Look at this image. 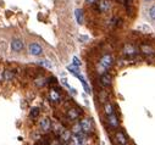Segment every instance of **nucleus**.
Masks as SVG:
<instances>
[{
	"label": "nucleus",
	"instance_id": "1",
	"mask_svg": "<svg viewBox=\"0 0 155 145\" xmlns=\"http://www.w3.org/2000/svg\"><path fill=\"white\" fill-rule=\"evenodd\" d=\"M112 64H114V57H112V55L105 54L104 56H102V59L99 60V65H98L99 72H100V73H105V72L112 66Z\"/></svg>",
	"mask_w": 155,
	"mask_h": 145
},
{
	"label": "nucleus",
	"instance_id": "2",
	"mask_svg": "<svg viewBox=\"0 0 155 145\" xmlns=\"http://www.w3.org/2000/svg\"><path fill=\"white\" fill-rule=\"evenodd\" d=\"M79 126H81V128H82V132L84 134H90V133H93V130H94L93 121L90 118H87V117L83 118V120H81Z\"/></svg>",
	"mask_w": 155,
	"mask_h": 145
},
{
	"label": "nucleus",
	"instance_id": "3",
	"mask_svg": "<svg viewBox=\"0 0 155 145\" xmlns=\"http://www.w3.org/2000/svg\"><path fill=\"white\" fill-rule=\"evenodd\" d=\"M66 116H67V118H69L70 121H76L81 117V111L76 107H71V109L67 110Z\"/></svg>",
	"mask_w": 155,
	"mask_h": 145
},
{
	"label": "nucleus",
	"instance_id": "4",
	"mask_svg": "<svg viewBox=\"0 0 155 145\" xmlns=\"http://www.w3.org/2000/svg\"><path fill=\"white\" fill-rule=\"evenodd\" d=\"M123 55L125 56H128V57H132V56H136L138 54V50L136 49V46H133L132 44H126L123 46Z\"/></svg>",
	"mask_w": 155,
	"mask_h": 145
},
{
	"label": "nucleus",
	"instance_id": "5",
	"mask_svg": "<svg viewBox=\"0 0 155 145\" xmlns=\"http://www.w3.org/2000/svg\"><path fill=\"white\" fill-rule=\"evenodd\" d=\"M28 50H29V54L33 55V56H39V55L43 54L42 46H40L38 43H32L28 48Z\"/></svg>",
	"mask_w": 155,
	"mask_h": 145
},
{
	"label": "nucleus",
	"instance_id": "6",
	"mask_svg": "<svg viewBox=\"0 0 155 145\" xmlns=\"http://www.w3.org/2000/svg\"><path fill=\"white\" fill-rule=\"evenodd\" d=\"M106 120H107V123L111 128H119L120 127V121L116 117L115 113H111V115H107L106 116Z\"/></svg>",
	"mask_w": 155,
	"mask_h": 145
},
{
	"label": "nucleus",
	"instance_id": "7",
	"mask_svg": "<svg viewBox=\"0 0 155 145\" xmlns=\"http://www.w3.org/2000/svg\"><path fill=\"white\" fill-rule=\"evenodd\" d=\"M100 83H102V85L103 87H110L112 84V78H111V76L109 73H102L100 74V78H99Z\"/></svg>",
	"mask_w": 155,
	"mask_h": 145
},
{
	"label": "nucleus",
	"instance_id": "8",
	"mask_svg": "<svg viewBox=\"0 0 155 145\" xmlns=\"http://www.w3.org/2000/svg\"><path fill=\"white\" fill-rule=\"evenodd\" d=\"M39 127H40V129H42L43 132H48V130H50V128H51V122H50V120L48 118V117H44L43 120H40Z\"/></svg>",
	"mask_w": 155,
	"mask_h": 145
},
{
	"label": "nucleus",
	"instance_id": "9",
	"mask_svg": "<svg viewBox=\"0 0 155 145\" xmlns=\"http://www.w3.org/2000/svg\"><path fill=\"white\" fill-rule=\"evenodd\" d=\"M11 49H12L13 51H16V53L21 51V50L23 49V41L20 40V39H13V40L11 41Z\"/></svg>",
	"mask_w": 155,
	"mask_h": 145
},
{
	"label": "nucleus",
	"instance_id": "10",
	"mask_svg": "<svg viewBox=\"0 0 155 145\" xmlns=\"http://www.w3.org/2000/svg\"><path fill=\"white\" fill-rule=\"evenodd\" d=\"M115 139L120 145H127V138L123 134V132H116L115 134Z\"/></svg>",
	"mask_w": 155,
	"mask_h": 145
},
{
	"label": "nucleus",
	"instance_id": "11",
	"mask_svg": "<svg viewBox=\"0 0 155 145\" xmlns=\"http://www.w3.org/2000/svg\"><path fill=\"white\" fill-rule=\"evenodd\" d=\"M140 51H142L143 54H145V55H153L155 53L154 48H151L150 45H147V44L140 45Z\"/></svg>",
	"mask_w": 155,
	"mask_h": 145
},
{
	"label": "nucleus",
	"instance_id": "12",
	"mask_svg": "<svg viewBox=\"0 0 155 145\" xmlns=\"http://www.w3.org/2000/svg\"><path fill=\"white\" fill-rule=\"evenodd\" d=\"M98 8H99L100 12H106L107 10L110 9V5H109V3H107L106 0H102V1L98 4Z\"/></svg>",
	"mask_w": 155,
	"mask_h": 145
},
{
	"label": "nucleus",
	"instance_id": "13",
	"mask_svg": "<svg viewBox=\"0 0 155 145\" xmlns=\"http://www.w3.org/2000/svg\"><path fill=\"white\" fill-rule=\"evenodd\" d=\"M75 16H76V20H77V22L79 25H83L84 22V15H83V11L81 10V9H77L75 11Z\"/></svg>",
	"mask_w": 155,
	"mask_h": 145
},
{
	"label": "nucleus",
	"instance_id": "14",
	"mask_svg": "<svg viewBox=\"0 0 155 145\" xmlns=\"http://www.w3.org/2000/svg\"><path fill=\"white\" fill-rule=\"evenodd\" d=\"M76 77L81 81V83H82V85H83V88H84V90H86V93H88V94H90V88H89V85H88V83L86 82V79L82 77V76H81V73L79 74H77Z\"/></svg>",
	"mask_w": 155,
	"mask_h": 145
},
{
	"label": "nucleus",
	"instance_id": "15",
	"mask_svg": "<svg viewBox=\"0 0 155 145\" xmlns=\"http://www.w3.org/2000/svg\"><path fill=\"white\" fill-rule=\"evenodd\" d=\"M49 98H50V100L51 101H55V102H58L60 99H61V96H60V94L56 92V90H50V93H49Z\"/></svg>",
	"mask_w": 155,
	"mask_h": 145
},
{
	"label": "nucleus",
	"instance_id": "16",
	"mask_svg": "<svg viewBox=\"0 0 155 145\" xmlns=\"http://www.w3.org/2000/svg\"><path fill=\"white\" fill-rule=\"evenodd\" d=\"M71 137H72V134H71V132H69V130H64V132L60 134V138L65 141V143H67V141H70V139H71Z\"/></svg>",
	"mask_w": 155,
	"mask_h": 145
},
{
	"label": "nucleus",
	"instance_id": "17",
	"mask_svg": "<svg viewBox=\"0 0 155 145\" xmlns=\"http://www.w3.org/2000/svg\"><path fill=\"white\" fill-rule=\"evenodd\" d=\"M104 112L106 113V116L114 113V106L111 105V104H109V102H105L104 104Z\"/></svg>",
	"mask_w": 155,
	"mask_h": 145
},
{
	"label": "nucleus",
	"instance_id": "18",
	"mask_svg": "<svg viewBox=\"0 0 155 145\" xmlns=\"http://www.w3.org/2000/svg\"><path fill=\"white\" fill-rule=\"evenodd\" d=\"M67 70H69V71H70L72 74H75V76L79 74V67H78V66H75V65L69 66V67H67Z\"/></svg>",
	"mask_w": 155,
	"mask_h": 145
},
{
	"label": "nucleus",
	"instance_id": "19",
	"mask_svg": "<svg viewBox=\"0 0 155 145\" xmlns=\"http://www.w3.org/2000/svg\"><path fill=\"white\" fill-rule=\"evenodd\" d=\"M38 115H39V109L38 107H33L31 110V112H29L31 118H36V117H38Z\"/></svg>",
	"mask_w": 155,
	"mask_h": 145
},
{
	"label": "nucleus",
	"instance_id": "20",
	"mask_svg": "<svg viewBox=\"0 0 155 145\" xmlns=\"http://www.w3.org/2000/svg\"><path fill=\"white\" fill-rule=\"evenodd\" d=\"M4 78H5L6 81L12 79V78H13V73H12L11 71H9V70H8V71H5V72H4Z\"/></svg>",
	"mask_w": 155,
	"mask_h": 145
},
{
	"label": "nucleus",
	"instance_id": "21",
	"mask_svg": "<svg viewBox=\"0 0 155 145\" xmlns=\"http://www.w3.org/2000/svg\"><path fill=\"white\" fill-rule=\"evenodd\" d=\"M149 16H150V18H151V20H154V21H155V5H153L151 8L149 9Z\"/></svg>",
	"mask_w": 155,
	"mask_h": 145
},
{
	"label": "nucleus",
	"instance_id": "22",
	"mask_svg": "<svg viewBox=\"0 0 155 145\" xmlns=\"http://www.w3.org/2000/svg\"><path fill=\"white\" fill-rule=\"evenodd\" d=\"M39 65H42V66H44V67H46V68H51V64H50L49 61H45V60L39 61Z\"/></svg>",
	"mask_w": 155,
	"mask_h": 145
},
{
	"label": "nucleus",
	"instance_id": "23",
	"mask_svg": "<svg viewBox=\"0 0 155 145\" xmlns=\"http://www.w3.org/2000/svg\"><path fill=\"white\" fill-rule=\"evenodd\" d=\"M73 65H75V66H78V67L81 66V62H79V60H78L76 56L73 57Z\"/></svg>",
	"mask_w": 155,
	"mask_h": 145
},
{
	"label": "nucleus",
	"instance_id": "24",
	"mask_svg": "<svg viewBox=\"0 0 155 145\" xmlns=\"http://www.w3.org/2000/svg\"><path fill=\"white\" fill-rule=\"evenodd\" d=\"M49 145H60V143H59V140L58 139H53L51 141H50V144Z\"/></svg>",
	"mask_w": 155,
	"mask_h": 145
},
{
	"label": "nucleus",
	"instance_id": "25",
	"mask_svg": "<svg viewBox=\"0 0 155 145\" xmlns=\"http://www.w3.org/2000/svg\"><path fill=\"white\" fill-rule=\"evenodd\" d=\"M86 1H87V3H88V4H94V3H95V1H97V0H86Z\"/></svg>",
	"mask_w": 155,
	"mask_h": 145
},
{
	"label": "nucleus",
	"instance_id": "26",
	"mask_svg": "<svg viewBox=\"0 0 155 145\" xmlns=\"http://www.w3.org/2000/svg\"><path fill=\"white\" fill-rule=\"evenodd\" d=\"M60 145H70L69 143H64V144H60Z\"/></svg>",
	"mask_w": 155,
	"mask_h": 145
},
{
	"label": "nucleus",
	"instance_id": "27",
	"mask_svg": "<svg viewBox=\"0 0 155 145\" xmlns=\"http://www.w3.org/2000/svg\"><path fill=\"white\" fill-rule=\"evenodd\" d=\"M145 1H150V0H145Z\"/></svg>",
	"mask_w": 155,
	"mask_h": 145
}]
</instances>
